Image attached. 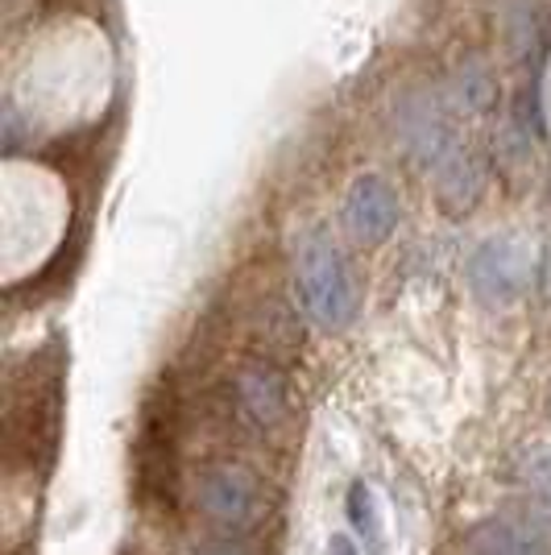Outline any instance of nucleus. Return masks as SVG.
I'll return each mask as SVG.
<instances>
[{
	"label": "nucleus",
	"mask_w": 551,
	"mask_h": 555,
	"mask_svg": "<svg viewBox=\"0 0 551 555\" xmlns=\"http://www.w3.org/2000/svg\"><path fill=\"white\" fill-rule=\"evenodd\" d=\"M348 518H353L357 534H366L373 547L382 543V527H377V502H373V493H369L366 481H357V486L348 489Z\"/></svg>",
	"instance_id": "obj_6"
},
{
	"label": "nucleus",
	"mask_w": 551,
	"mask_h": 555,
	"mask_svg": "<svg viewBox=\"0 0 551 555\" xmlns=\"http://www.w3.org/2000/svg\"><path fill=\"white\" fill-rule=\"evenodd\" d=\"M303 286H307L311 311L320 315L323 324H345L348 311H353V286H348V278H345V266L328 254V249L307 257Z\"/></svg>",
	"instance_id": "obj_3"
},
{
	"label": "nucleus",
	"mask_w": 551,
	"mask_h": 555,
	"mask_svg": "<svg viewBox=\"0 0 551 555\" xmlns=\"http://www.w3.org/2000/svg\"><path fill=\"white\" fill-rule=\"evenodd\" d=\"M328 555H357V547H353V539H345V534H332Z\"/></svg>",
	"instance_id": "obj_7"
},
{
	"label": "nucleus",
	"mask_w": 551,
	"mask_h": 555,
	"mask_svg": "<svg viewBox=\"0 0 551 555\" xmlns=\"http://www.w3.org/2000/svg\"><path fill=\"white\" fill-rule=\"evenodd\" d=\"M200 555H245L241 547H232V543H216V547H204Z\"/></svg>",
	"instance_id": "obj_8"
},
{
	"label": "nucleus",
	"mask_w": 551,
	"mask_h": 555,
	"mask_svg": "<svg viewBox=\"0 0 551 555\" xmlns=\"http://www.w3.org/2000/svg\"><path fill=\"white\" fill-rule=\"evenodd\" d=\"M138 486L145 498H158L166 506H175L179 456H175V415L170 411H150L145 415L138 443Z\"/></svg>",
	"instance_id": "obj_2"
},
{
	"label": "nucleus",
	"mask_w": 551,
	"mask_h": 555,
	"mask_svg": "<svg viewBox=\"0 0 551 555\" xmlns=\"http://www.w3.org/2000/svg\"><path fill=\"white\" fill-rule=\"evenodd\" d=\"M236 398H241V406H245V415L253 423H261V427H274L282 411H286V393H282V382H278L270 370H245L241 373V382H236Z\"/></svg>",
	"instance_id": "obj_5"
},
{
	"label": "nucleus",
	"mask_w": 551,
	"mask_h": 555,
	"mask_svg": "<svg viewBox=\"0 0 551 555\" xmlns=\"http://www.w3.org/2000/svg\"><path fill=\"white\" fill-rule=\"evenodd\" d=\"M464 555H551L543 534L514 518H485L464 534Z\"/></svg>",
	"instance_id": "obj_4"
},
{
	"label": "nucleus",
	"mask_w": 551,
	"mask_h": 555,
	"mask_svg": "<svg viewBox=\"0 0 551 555\" xmlns=\"http://www.w3.org/2000/svg\"><path fill=\"white\" fill-rule=\"evenodd\" d=\"M200 509L229 534H245L261 522L266 493L261 481L241 464H212L200 477Z\"/></svg>",
	"instance_id": "obj_1"
}]
</instances>
